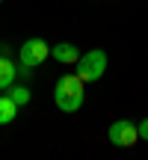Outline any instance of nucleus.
I'll return each instance as SVG.
<instances>
[{
  "label": "nucleus",
  "mask_w": 148,
  "mask_h": 160,
  "mask_svg": "<svg viewBox=\"0 0 148 160\" xmlns=\"http://www.w3.org/2000/svg\"><path fill=\"white\" fill-rule=\"evenodd\" d=\"M136 131H139V139H148V119H142L136 125Z\"/></svg>",
  "instance_id": "9d476101"
},
{
  "label": "nucleus",
  "mask_w": 148,
  "mask_h": 160,
  "mask_svg": "<svg viewBox=\"0 0 148 160\" xmlns=\"http://www.w3.org/2000/svg\"><path fill=\"white\" fill-rule=\"evenodd\" d=\"M104 71H107V53H104V51H86V53H80V59H77V74L83 77L86 83L101 80Z\"/></svg>",
  "instance_id": "f03ea898"
},
{
  "label": "nucleus",
  "mask_w": 148,
  "mask_h": 160,
  "mask_svg": "<svg viewBox=\"0 0 148 160\" xmlns=\"http://www.w3.org/2000/svg\"><path fill=\"white\" fill-rule=\"evenodd\" d=\"M15 113H18V104L12 101L9 95H3V98H0V125L15 122Z\"/></svg>",
  "instance_id": "0eeeda50"
},
{
  "label": "nucleus",
  "mask_w": 148,
  "mask_h": 160,
  "mask_svg": "<svg viewBox=\"0 0 148 160\" xmlns=\"http://www.w3.org/2000/svg\"><path fill=\"white\" fill-rule=\"evenodd\" d=\"M6 48H0V89H9L18 80V65L9 59V53H3Z\"/></svg>",
  "instance_id": "39448f33"
},
{
  "label": "nucleus",
  "mask_w": 148,
  "mask_h": 160,
  "mask_svg": "<svg viewBox=\"0 0 148 160\" xmlns=\"http://www.w3.org/2000/svg\"><path fill=\"white\" fill-rule=\"evenodd\" d=\"M47 57H51V48H47L45 39H27V42L21 45V62L30 65V68L42 65Z\"/></svg>",
  "instance_id": "20e7f679"
},
{
  "label": "nucleus",
  "mask_w": 148,
  "mask_h": 160,
  "mask_svg": "<svg viewBox=\"0 0 148 160\" xmlns=\"http://www.w3.org/2000/svg\"><path fill=\"white\" fill-rule=\"evenodd\" d=\"M0 3H3V0H0Z\"/></svg>",
  "instance_id": "9b49d317"
},
{
  "label": "nucleus",
  "mask_w": 148,
  "mask_h": 160,
  "mask_svg": "<svg viewBox=\"0 0 148 160\" xmlns=\"http://www.w3.org/2000/svg\"><path fill=\"white\" fill-rule=\"evenodd\" d=\"M30 77H33V74H30V65H18V80H30Z\"/></svg>",
  "instance_id": "1a4fd4ad"
},
{
  "label": "nucleus",
  "mask_w": 148,
  "mask_h": 160,
  "mask_svg": "<svg viewBox=\"0 0 148 160\" xmlns=\"http://www.w3.org/2000/svg\"><path fill=\"white\" fill-rule=\"evenodd\" d=\"M107 137H110V142L119 145V148H133L136 139H139V131H136L133 122L121 119V122H113V125H110V133H107Z\"/></svg>",
  "instance_id": "7ed1b4c3"
},
{
  "label": "nucleus",
  "mask_w": 148,
  "mask_h": 160,
  "mask_svg": "<svg viewBox=\"0 0 148 160\" xmlns=\"http://www.w3.org/2000/svg\"><path fill=\"white\" fill-rule=\"evenodd\" d=\"M6 95H9L12 101L18 104V107H24V104H30V98H33V95H30V89H27L24 83H12L9 89H6Z\"/></svg>",
  "instance_id": "6e6552de"
},
{
  "label": "nucleus",
  "mask_w": 148,
  "mask_h": 160,
  "mask_svg": "<svg viewBox=\"0 0 148 160\" xmlns=\"http://www.w3.org/2000/svg\"><path fill=\"white\" fill-rule=\"evenodd\" d=\"M83 83L86 80L80 74H62L57 80V89H53V101L62 113H77L83 107Z\"/></svg>",
  "instance_id": "f257e3e1"
},
{
  "label": "nucleus",
  "mask_w": 148,
  "mask_h": 160,
  "mask_svg": "<svg viewBox=\"0 0 148 160\" xmlns=\"http://www.w3.org/2000/svg\"><path fill=\"white\" fill-rule=\"evenodd\" d=\"M51 53H53V59H57V62H62V65H74V62L80 59L77 48L68 45V42H62V45H53V48H51Z\"/></svg>",
  "instance_id": "423d86ee"
}]
</instances>
